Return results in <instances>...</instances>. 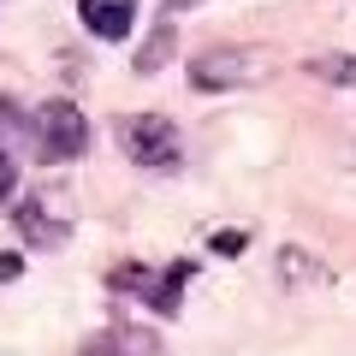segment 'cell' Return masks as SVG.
<instances>
[{
	"label": "cell",
	"instance_id": "obj_1",
	"mask_svg": "<svg viewBox=\"0 0 356 356\" xmlns=\"http://www.w3.org/2000/svg\"><path fill=\"white\" fill-rule=\"evenodd\" d=\"M30 137H36V161L65 166V161H77L89 149V119L72 102H42L30 113Z\"/></svg>",
	"mask_w": 356,
	"mask_h": 356
},
{
	"label": "cell",
	"instance_id": "obj_2",
	"mask_svg": "<svg viewBox=\"0 0 356 356\" xmlns=\"http://www.w3.org/2000/svg\"><path fill=\"white\" fill-rule=\"evenodd\" d=\"M72 196L65 191H36L24 196V202L13 208V226L18 238L30 243V250H65V238H72Z\"/></svg>",
	"mask_w": 356,
	"mask_h": 356
},
{
	"label": "cell",
	"instance_id": "obj_3",
	"mask_svg": "<svg viewBox=\"0 0 356 356\" xmlns=\"http://www.w3.org/2000/svg\"><path fill=\"white\" fill-rule=\"evenodd\" d=\"M119 149L131 154L137 166H178V154H184V143H178V125L161 113H125L113 125Z\"/></svg>",
	"mask_w": 356,
	"mask_h": 356
},
{
	"label": "cell",
	"instance_id": "obj_4",
	"mask_svg": "<svg viewBox=\"0 0 356 356\" xmlns=\"http://www.w3.org/2000/svg\"><path fill=\"white\" fill-rule=\"evenodd\" d=\"M267 72H273L267 48H214V54H202V60L191 65V83L202 89V95H220V89L261 83Z\"/></svg>",
	"mask_w": 356,
	"mask_h": 356
},
{
	"label": "cell",
	"instance_id": "obj_5",
	"mask_svg": "<svg viewBox=\"0 0 356 356\" xmlns=\"http://www.w3.org/2000/svg\"><path fill=\"white\" fill-rule=\"evenodd\" d=\"M77 18L95 42H125L137 24V0H77Z\"/></svg>",
	"mask_w": 356,
	"mask_h": 356
},
{
	"label": "cell",
	"instance_id": "obj_6",
	"mask_svg": "<svg viewBox=\"0 0 356 356\" xmlns=\"http://www.w3.org/2000/svg\"><path fill=\"white\" fill-rule=\"evenodd\" d=\"M77 356H166V350H161V339L143 332V327H107L102 339H89Z\"/></svg>",
	"mask_w": 356,
	"mask_h": 356
},
{
	"label": "cell",
	"instance_id": "obj_7",
	"mask_svg": "<svg viewBox=\"0 0 356 356\" xmlns=\"http://www.w3.org/2000/svg\"><path fill=\"white\" fill-rule=\"evenodd\" d=\"M184 285H191V261H172L166 273H154V280H149L143 303H149L154 315H178V303H184Z\"/></svg>",
	"mask_w": 356,
	"mask_h": 356
},
{
	"label": "cell",
	"instance_id": "obj_8",
	"mask_svg": "<svg viewBox=\"0 0 356 356\" xmlns=\"http://www.w3.org/2000/svg\"><path fill=\"white\" fill-rule=\"evenodd\" d=\"M172 54H178V30H172V24H161L149 42H143V54H137V72H161V65L172 60Z\"/></svg>",
	"mask_w": 356,
	"mask_h": 356
},
{
	"label": "cell",
	"instance_id": "obj_9",
	"mask_svg": "<svg viewBox=\"0 0 356 356\" xmlns=\"http://www.w3.org/2000/svg\"><path fill=\"white\" fill-rule=\"evenodd\" d=\"M315 72L339 89H356V54H332V60H315Z\"/></svg>",
	"mask_w": 356,
	"mask_h": 356
},
{
	"label": "cell",
	"instance_id": "obj_10",
	"mask_svg": "<svg viewBox=\"0 0 356 356\" xmlns=\"http://www.w3.org/2000/svg\"><path fill=\"white\" fill-rule=\"evenodd\" d=\"M13 191H18V149L0 143V202H13Z\"/></svg>",
	"mask_w": 356,
	"mask_h": 356
},
{
	"label": "cell",
	"instance_id": "obj_11",
	"mask_svg": "<svg viewBox=\"0 0 356 356\" xmlns=\"http://www.w3.org/2000/svg\"><path fill=\"white\" fill-rule=\"evenodd\" d=\"M243 250H250V232H243V226L238 232H232V226L214 232V255H226V261H232V255H243Z\"/></svg>",
	"mask_w": 356,
	"mask_h": 356
},
{
	"label": "cell",
	"instance_id": "obj_12",
	"mask_svg": "<svg viewBox=\"0 0 356 356\" xmlns=\"http://www.w3.org/2000/svg\"><path fill=\"white\" fill-rule=\"evenodd\" d=\"M18 273H24V255H13V250H0V285H13Z\"/></svg>",
	"mask_w": 356,
	"mask_h": 356
},
{
	"label": "cell",
	"instance_id": "obj_13",
	"mask_svg": "<svg viewBox=\"0 0 356 356\" xmlns=\"http://www.w3.org/2000/svg\"><path fill=\"white\" fill-rule=\"evenodd\" d=\"M184 6H196V0H166V13H184Z\"/></svg>",
	"mask_w": 356,
	"mask_h": 356
}]
</instances>
